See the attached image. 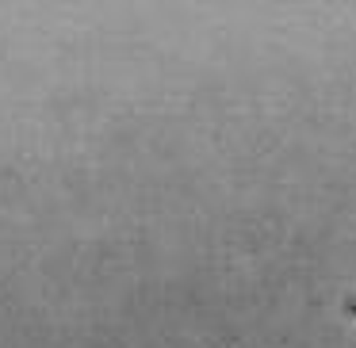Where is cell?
Returning <instances> with one entry per match:
<instances>
[{
    "label": "cell",
    "mask_w": 356,
    "mask_h": 348,
    "mask_svg": "<svg viewBox=\"0 0 356 348\" xmlns=\"http://www.w3.org/2000/svg\"><path fill=\"white\" fill-rule=\"evenodd\" d=\"M348 310H353V314H356V302H348Z\"/></svg>",
    "instance_id": "obj_1"
}]
</instances>
